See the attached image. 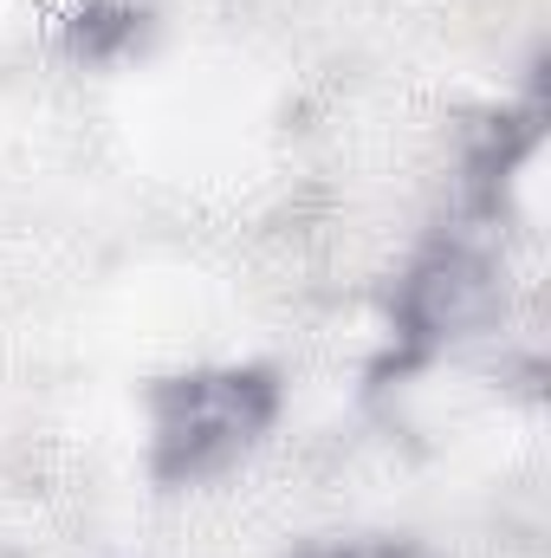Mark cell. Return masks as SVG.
<instances>
[{
	"mask_svg": "<svg viewBox=\"0 0 551 558\" xmlns=\"http://www.w3.org/2000/svg\"><path fill=\"white\" fill-rule=\"evenodd\" d=\"M285 390L267 364H208L149 390V474L162 487H201L241 468L273 435Z\"/></svg>",
	"mask_w": 551,
	"mask_h": 558,
	"instance_id": "6da1fadb",
	"label": "cell"
},
{
	"mask_svg": "<svg viewBox=\"0 0 551 558\" xmlns=\"http://www.w3.org/2000/svg\"><path fill=\"white\" fill-rule=\"evenodd\" d=\"M506 312V286L500 260L474 241H434L415 260L396 299H390V338L403 364H428L480 331H493V318Z\"/></svg>",
	"mask_w": 551,
	"mask_h": 558,
	"instance_id": "7a4b0ae2",
	"label": "cell"
},
{
	"mask_svg": "<svg viewBox=\"0 0 551 558\" xmlns=\"http://www.w3.org/2000/svg\"><path fill=\"white\" fill-rule=\"evenodd\" d=\"M143 33V7L137 0H85L72 20H65V46L91 65H111L137 46Z\"/></svg>",
	"mask_w": 551,
	"mask_h": 558,
	"instance_id": "3957f363",
	"label": "cell"
},
{
	"mask_svg": "<svg viewBox=\"0 0 551 558\" xmlns=\"http://www.w3.org/2000/svg\"><path fill=\"white\" fill-rule=\"evenodd\" d=\"M298 558H421L409 539H383V533H370V539H325V546H305Z\"/></svg>",
	"mask_w": 551,
	"mask_h": 558,
	"instance_id": "277c9868",
	"label": "cell"
}]
</instances>
